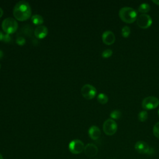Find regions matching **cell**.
I'll list each match as a JSON object with an SVG mask.
<instances>
[{
    "label": "cell",
    "instance_id": "cell-30",
    "mask_svg": "<svg viewBox=\"0 0 159 159\" xmlns=\"http://www.w3.org/2000/svg\"><path fill=\"white\" fill-rule=\"evenodd\" d=\"M0 69H1V65H0Z\"/></svg>",
    "mask_w": 159,
    "mask_h": 159
},
{
    "label": "cell",
    "instance_id": "cell-2",
    "mask_svg": "<svg viewBox=\"0 0 159 159\" xmlns=\"http://www.w3.org/2000/svg\"><path fill=\"white\" fill-rule=\"evenodd\" d=\"M119 16L122 21L130 24L137 20V12L132 7H124L119 10Z\"/></svg>",
    "mask_w": 159,
    "mask_h": 159
},
{
    "label": "cell",
    "instance_id": "cell-4",
    "mask_svg": "<svg viewBox=\"0 0 159 159\" xmlns=\"http://www.w3.org/2000/svg\"><path fill=\"white\" fill-rule=\"evenodd\" d=\"M104 132L107 135H114L117 130V125L116 122L112 119L106 120L102 126Z\"/></svg>",
    "mask_w": 159,
    "mask_h": 159
},
{
    "label": "cell",
    "instance_id": "cell-27",
    "mask_svg": "<svg viewBox=\"0 0 159 159\" xmlns=\"http://www.w3.org/2000/svg\"><path fill=\"white\" fill-rule=\"evenodd\" d=\"M3 54H4L3 52L0 50V58H1L3 57Z\"/></svg>",
    "mask_w": 159,
    "mask_h": 159
},
{
    "label": "cell",
    "instance_id": "cell-16",
    "mask_svg": "<svg viewBox=\"0 0 159 159\" xmlns=\"http://www.w3.org/2000/svg\"><path fill=\"white\" fill-rule=\"evenodd\" d=\"M97 99L101 104H105L108 101V97L104 93H99L97 96Z\"/></svg>",
    "mask_w": 159,
    "mask_h": 159
},
{
    "label": "cell",
    "instance_id": "cell-6",
    "mask_svg": "<svg viewBox=\"0 0 159 159\" xmlns=\"http://www.w3.org/2000/svg\"><path fill=\"white\" fill-rule=\"evenodd\" d=\"M81 93L85 99L89 100L96 96L97 91L94 86L89 84H86L81 88Z\"/></svg>",
    "mask_w": 159,
    "mask_h": 159
},
{
    "label": "cell",
    "instance_id": "cell-9",
    "mask_svg": "<svg viewBox=\"0 0 159 159\" xmlns=\"http://www.w3.org/2000/svg\"><path fill=\"white\" fill-rule=\"evenodd\" d=\"M134 148L135 150L141 154H146L149 153L150 147L144 141H138L135 143Z\"/></svg>",
    "mask_w": 159,
    "mask_h": 159
},
{
    "label": "cell",
    "instance_id": "cell-10",
    "mask_svg": "<svg viewBox=\"0 0 159 159\" xmlns=\"http://www.w3.org/2000/svg\"><path fill=\"white\" fill-rule=\"evenodd\" d=\"M98 152V148L97 146L93 143H88L84 146V152L85 155L88 157H95Z\"/></svg>",
    "mask_w": 159,
    "mask_h": 159
},
{
    "label": "cell",
    "instance_id": "cell-22",
    "mask_svg": "<svg viewBox=\"0 0 159 159\" xmlns=\"http://www.w3.org/2000/svg\"><path fill=\"white\" fill-rule=\"evenodd\" d=\"M16 43L20 45V46H22L25 43V39H24V37L19 36L16 39Z\"/></svg>",
    "mask_w": 159,
    "mask_h": 159
},
{
    "label": "cell",
    "instance_id": "cell-17",
    "mask_svg": "<svg viewBox=\"0 0 159 159\" xmlns=\"http://www.w3.org/2000/svg\"><path fill=\"white\" fill-rule=\"evenodd\" d=\"M122 116V112L119 110H114L110 114L112 119H119Z\"/></svg>",
    "mask_w": 159,
    "mask_h": 159
},
{
    "label": "cell",
    "instance_id": "cell-3",
    "mask_svg": "<svg viewBox=\"0 0 159 159\" xmlns=\"http://www.w3.org/2000/svg\"><path fill=\"white\" fill-rule=\"evenodd\" d=\"M2 29L7 34H13L17 30L18 24L16 20L11 17H7L2 22Z\"/></svg>",
    "mask_w": 159,
    "mask_h": 159
},
{
    "label": "cell",
    "instance_id": "cell-15",
    "mask_svg": "<svg viewBox=\"0 0 159 159\" xmlns=\"http://www.w3.org/2000/svg\"><path fill=\"white\" fill-rule=\"evenodd\" d=\"M150 10V5L148 4V3H145V2H143V3H142L139 7H138V11L140 12H142L143 14H145L146 12H149Z\"/></svg>",
    "mask_w": 159,
    "mask_h": 159
},
{
    "label": "cell",
    "instance_id": "cell-7",
    "mask_svg": "<svg viewBox=\"0 0 159 159\" xmlns=\"http://www.w3.org/2000/svg\"><path fill=\"white\" fill-rule=\"evenodd\" d=\"M84 148L83 142L79 139L71 140L68 145V149L73 154H79L81 153Z\"/></svg>",
    "mask_w": 159,
    "mask_h": 159
},
{
    "label": "cell",
    "instance_id": "cell-26",
    "mask_svg": "<svg viewBox=\"0 0 159 159\" xmlns=\"http://www.w3.org/2000/svg\"><path fill=\"white\" fill-rule=\"evenodd\" d=\"M3 15V10L2 9L1 7H0V18Z\"/></svg>",
    "mask_w": 159,
    "mask_h": 159
},
{
    "label": "cell",
    "instance_id": "cell-24",
    "mask_svg": "<svg viewBox=\"0 0 159 159\" xmlns=\"http://www.w3.org/2000/svg\"><path fill=\"white\" fill-rule=\"evenodd\" d=\"M4 34L1 31H0V41H2L3 38H4Z\"/></svg>",
    "mask_w": 159,
    "mask_h": 159
},
{
    "label": "cell",
    "instance_id": "cell-19",
    "mask_svg": "<svg viewBox=\"0 0 159 159\" xmlns=\"http://www.w3.org/2000/svg\"><path fill=\"white\" fill-rule=\"evenodd\" d=\"M121 34H122V37H125V38H127L129 36L130 34V29L129 26L127 25H125V26H124L121 30Z\"/></svg>",
    "mask_w": 159,
    "mask_h": 159
},
{
    "label": "cell",
    "instance_id": "cell-23",
    "mask_svg": "<svg viewBox=\"0 0 159 159\" xmlns=\"http://www.w3.org/2000/svg\"><path fill=\"white\" fill-rule=\"evenodd\" d=\"M2 41L4 42H6V43H9V42L11 41V37L10 35H9V34H4Z\"/></svg>",
    "mask_w": 159,
    "mask_h": 159
},
{
    "label": "cell",
    "instance_id": "cell-8",
    "mask_svg": "<svg viewBox=\"0 0 159 159\" xmlns=\"http://www.w3.org/2000/svg\"><path fill=\"white\" fill-rule=\"evenodd\" d=\"M137 24L142 29H147L152 24L151 17L147 14H141L137 18Z\"/></svg>",
    "mask_w": 159,
    "mask_h": 159
},
{
    "label": "cell",
    "instance_id": "cell-1",
    "mask_svg": "<svg viewBox=\"0 0 159 159\" xmlns=\"http://www.w3.org/2000/svg\"><path fill=\"white\" fill-rule=\"evenodd\" d=\"M31 14V7L29 3L25 1H20L17 2L13 9V15L19 21L27 20L30 17Z\"/></svg>",
    "mask_w": 159,
    "mask_h": 159
},
{
    "label": "cell",
    "instance_id": "cell-13",
    "mask_svg": "<svg viewBox=\"0 0 159 159\" xmlns=\"http://www.w3.org/2000/svg\"><path fill=\"white\" fill-rule=\"evenodd\" d=\"M101 133L99 128L96 125H92L88 130V134L89 137L94 140L98 139L101 136Z\"/></svg>",
    "mask_w": 159,
    "mask_h": 159
},
{
    "label": "cell",
    "instance_id": "cell-11",
    "mask_svg": "<svg viewBox=\"0 0 159 159\" xmlns=\"http://www.w3.org/2000/svg\"><path fill=\"white\" fill-rule=\"evenodd\" d=\"M115 35L111 30H106L102 35V40L104 43L106 45H112L115 42Z\"/></svg>",
    "mask_w": 159,
    "mask_h": 159
},
{
    "label": "cell",
    "instance_id": "cell-20",
    "mask_svg": "<svg viewBox=\"0 0 159 159\" xmlns=\"http://www.w3.org/2000/svg\"><path fill=\"white\" fill-rule=\"evenodd\" d=\"M153 134L158 139H159V122L156 123L153 127Z\"/></svg>",
    "mask_w": 159,
    "mask_h": 159
},
{
    "label": "cell",
    "instance_id": "cell-18",
    "mask_svg": "<svg viewBox=\"0 0 159 159\" xmlns=\"http://www.w3.org/2000/svg\"><path fill=\"white\" fill-rule=\"evenodd\" d=\"M148 119V112L146 111H142L138 114V119L141 122H145Z\"/></svg>",
    "mask_w": 159,
    "mask_h": 159
},
{
    "label": "cell",
    "instance_id": "cell-21",
    "mask_svg": "<svg viewBox=\"0 0 159 159\" xmlns=\"http://www.w3.org/2000/svg\"><path fill=\"white\" fill-rule=\"evenodd\" d=\"M112 55V50L109 49V48H107V49H106L104 50L102 52V57L103 58H109L110 57L111 55Z\"/></svg>",
    "mask_w": 159,
    "mask_h": 159
},
{
    "label": "cell",
    "instance_id": "cell-28",
    "mask_svg": "<svg viewBox=\"0 0 159 159\" xmlns=\"http://www.w3.org/2000/svg\"><path fill=\"white\" fill-rule=\"evenodd\" d=\"M0 159H3V157L1 153H0Z\"/></svg>",
    "mask_w": 159,
    "mask_h": 159
},
{
    "label": "cell",
    "instance_id": "cell-29",
    "mask_svg": "<svg viewBox=\"0 0 159 159\" xmlns=\"http://www.w3.org/2000/svg\"><path fill=\"white\" fill-rule=\"evenodd\" d=\"M158 116H159V110H158Z\"/></svg>",
    "mask_w": 159,
    "mask_h": 159
},
{
    "label": "cell",
    "instance_id": "cell-12",
    "mask_svg": "<svg viewBox=\"0 0 159 159\" xmlns=\"http://www.w3.org/2000/svg\"><path fill=\"white\" fill-rule=\"evenodd\" d=\"M48 34V29L44 25L37 26L34 30V35L38 39H43Z\"/></svg>",
    "mask_w": 159,
    "mask_h": 159
},
{
    "label": "cell",
    "instance_id": "cell-25",
    "mask_svg": "<svg viewBox=\"0 0 159 159\" xmlns=\"http://www.w3.org/2000/svg\"><path fill=\"white\" fill-rule=\"evenodd\" d=\"M152 2L156 4L157 5H159V0H153Z\"/></svg>",
    "mask_w": 159,
    "mask_h": 159
},
{
    "label": "cell",
    "instance_id": "cell-14",
    "mask_svg": "<svg viewBox=\"0 0 159 159\" xmlns=\"http://www.w3.org/2000/svg\"><path fill=\"white\" fill-rule=\"evenodd\" d=\"M31 19L33 24L38 26L41 25V24L43 23V18L42 17V16H41L39 14L33 15Z\"/></svg>",
    "mask_w": 159,
    "mask_h": 159
},
{
    "label": "cell",
    "instance_id": "cell-5",
    "mask_svg": "<svg viewBox=\"0 0 159 159\" xmlns=\"http://www.w3.org/2000/svg\"><path fill=\"white\" fill-rule=\"evenodd\" d=\"M159 99L155 96H148L145 98L142 102V106L145 110H152L158 107Z\"/></svg>",
    "mask_w": 159,
    "mask_h": 159
}]
</instances>
